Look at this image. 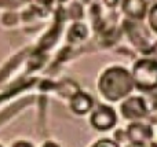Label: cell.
I'll list each match as a JSON object with an SVG mask.
<instances>
[{"label":"cell","instance_id":"obj_10","mask_svg":"<svg viewBox=\"0 0 157 147\" xmlns=\"http://www.w3.org/2000/svg\"><path fill=\"white\" fill-rule=\"evenodd\" d=\"M92 147H119V145L110 139H102V140H98Z\"/></svg>","mask_w":157,"mask_h":147},{"label":"cell","instance_id":"obj_14","mask_svg":"<svg viewBox=\"0 0 157 147\" xmlns=\"http://www.w3.org/2000/svg\"><path fill=\"white\" fill-rule=\"evenodd\" d=\"M128 147H147V146L146 145H132V143H131Z\"/></svg>","mask_w":157,"mask_h":147},{"label":"cell","instance_id":"obj_8","mask_svg":"<svg viewBox=\"0 0 157 147\" xmlns=\"http://www.w3.org/2000/svg\"><path fill=\"white\" fill-rule=\"evenodd\" d=\"M87 37V28L83 24H75L69 30V40L77 43Z\"/></svg>","mask_w":157,"mask_h":147},{"label":"cell","instance_id":"obj_12","mask_svg":"<svg viewBox=\"0 0 157 147\" xmlns=\"http://www.w3.org/2000/svg\"><path fill=\"white\" fill-rule=\"evenodd\" d=\"M103 2H105V4L108 7H113V6L117 4V0H103Z\"/></svg>","mask_w":157,"mask_h":147},{"label":"cell","instance_id":"obj_13","mask_svg":"<svg viewBox=\"0 0 157 147\" xmlns=\"http://www.w3.org/2000/svg\"><path fill=\"white\" fill-rule=\"evenodd\" d=\"M14 147H33V146H30L29 143H25V142H19V143H17Z\"/></svg>","mask_w":157,"mask_h":147},{"label":"cell","instance_id":"obj_4","mask_svg":"<svg viewBox=\"0 0 157 147\" xmlns=\"http://www.w3.org/2000/svg\"><path fill=\"white\" fill-rule=\"evenodd\" d=\"M90 123L98 131H109L117 123L116 112L110 106H99L92 112Z\"/></svg>","mask_w":157,"mask_h":147},{"label":"cell","instance_id":"obj_11","mask_svg":"<svg viewBox=\"0 0 157 147\" xmlns=\"http://www.w3.org/2000/svg\"><path fill=\"white\" fill-rule=\"evenodd\" d=\"M146 54H147V58H149V59H152V61H155V62H157V43L153 44V46L150 47L149 51H147Z\"/></svg>","mask_w":157,"mask_h":147},{"label":"cell","instance_id":"obj_2","mask_svg":"<svg viewBox=\"0 0 157 147\" xmlns=\"http://www.w3.org/2000/svg\"><path fill=\"white\" fill-rule=\"evenodd\" d=\"M131 76L134 87H136L139 91L145 92L155 91L157 88V62L149 58L139 59L134 65Z\"/></svg>","mask_w":157,"mask_h":147},{"label":"cell","instance_id":"obj_1","mask_svg":"<svg viewBox=\"0 0 157 147\" xmlns=\"http://www.w3.org/2000/svg\"><path fill=\"white\" fill-rule=\"evenodd\" d=\"M98 90L106 101L117 102L128 96L134 90L132 76L121 66H112L101 74Z\"/></svg>","mask_w":157,"mask_h":147},{"label":"cell","instance_id":"obj_5","mask_svg":"<svg viewBox=\"0 0 157 147\" xmlns=\"http://www.w3.org/2000/svg\"><path fill=\"white\" fill-rule=\"evenodd\" d=\"M153 136V131L149 125L135 121L127 129V138L132 145H146Z\"/></svg>","mask_w":157,"mask_h":147},{"label":"cell","instance_id":"obj_6","mask_svg":"<svg viewBox=\"0 0 157 147\" xmlns=\"http://www.w3.org/2000/svg\"><path fill=\"white\" fill-rule=\"evenodd\" d=\"M121 7H123V13L132 19L141 21L147 15L146 0H124Z\"/></svg>","mask_w":157,"mask_h":147},{"label":"cell","instance_id":"obj_15","mask_svg":"<svg viewBox=\"0 0 157 147\" xmlns=\"http://www.w3.org/2000/svg\"><path fill=\"white\" fill-rule=\"evenodd\" d=\"M44 147H58V146L54 145V143H46V145H44Z\"/></svg>","mask_w":157,"mask_h":147},{"label":"cell","instance_id":"obj_9","mask_svg":"<svg viewBox=\"0 0 157 147\" xmlns=\"http://www.w3.org/2000/svg\"><path fill=\"white\" fill-rule=\"evenodd\" d=\"M147 24L155 33H157V3L147 10Z\"/></svg>","mask_w":157,"mask_h":147},{"label":"cell","instance_id":"obj_3","mask_svg":"<svg viewBox=\"0 0 157 147\" xmlns=\"http://www.w3.org/2000/svg\"><path fill=\"white\" fill-rule=\"evenodd\" d=\"M147 103L142 96H130L121 103V114L125 120L139 121L147 116Z\"/></svg>","mask_w":157,"mask_h":147},{"label":"cell","instance_id":"obj_7","mask_svg":"<svg viewBox=\"0 0 157 147\" xmlns=\"http://www.w3.org/2000/svg\"><path fill=\"white\" fill-rule=\"evenodd\" d=\"M94 107V99L88 95L78 91L77 94H75L73 96H71V109L73 113H76L78 116H83L90 113Z\"/></svg>","mask_w":157,"mask_h":147}]
</instances>
